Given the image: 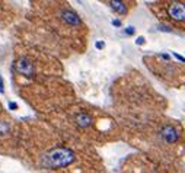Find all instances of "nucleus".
Segmentation results:
<instances>
[{
  "label": "nucleus",
  "instance_id": "nucleus-9",
  "mask_svg": "<svg viewBox=\"0 0 185 173\" xmlns=\"http://www.w3.org/2000/svg\"><path fill=\"white\" fill-rule=\"evenodd\" d=\"M134 32H136L134 26H128V28H125V31H124L125 35H134Z\"/></svg>",
  "mask_w": 185,
  "mask_h": 173
},
{
  "label": "nucleus",
  "instance_id": "nucleus-1",
  "mask_svg": "<svg viewBox=\"0 0 185 173\" xmlns=\"http://www.w3.org/2000/svg\"><path fill=\"white\" fill-rule=\"evenodd\" d=\"M75 160V153L66 147H55L44 156V164L47 167H66Z\"/></svg>",
  "mask_w": 185,
  "mask_h": 173
},
{
  "label": "nucleus",
  "instance_id": "nucleus-6",
  "mask_svg": "<svg viewBox=\"0 0 185 173\" xmlns=\"http://www.w3.org/2000/svg\"><path fill=\"white\" fill-rule=\"evenodd\" d=\"M75 122H76L80 128H87V127L92 125V118H90L89 114L80 112V114H77L76 117H75Z\"/></svg>",
  "mask_w": 185,
  "mask_h": 173
},
{
  "label": "nucleus",
  "instance_id": "nucleus-7",
  "mask_svg": "<svg viewBox=\"0 0 185 173\" xmlns=\"http://www.w3.org/2000/svg\"><path fill=\"white\" fill-rule=\"evenodd\" d=\"M109 6H111L112 10L120 13V15H125L127 13V6L122 3V0H111Z\"/></svg>",
  "mask_w": 185,
  "mask_h": 173
},
{
  "label": "nucleus",
  "instance_id": "nucleus-14",
  "mask_svg": "<svg viewBox=\"0 0 185 173\" xmlns=\"http://www.w3.org/2000/svg\"><path fill=\"white\" fill-rule=\"evenodd\" d=\"M95 47H96V48H98V50H102V48H104V47H105V44L102 42V41H98V42L95 44Z\"/></svg>",
  "mask_w": 185,
  "mask_h": 173
},
{
  "label": "nucleus",
  "instance_id": "nucleus-5",
  "mask_svg": "<svg viewBox=\"0 0 185 173\" xmlns=\"http://www.w3.org/2000/svg\"><path fill=\"white\" fill-rule=\"evenodd\" d=\"M60 16H61V19H63L67 25H70V26H79V25L82 23V19L79 18V15L72 10H63L60 13Z\"/></svg>",
  "mask_w": 185,
  "mask_h": 173
},
{
  "label": "nucleus",
  "instance_id": "nucleus-13",
  "mask_svg": "<svg viewBox=\"0 0 185 173\" xmlns=\"http://www.w3.org/2000/svg\"><path fill=\"white\" fill-rule=\"evenodd\" d=\"M0 93H4V83H3L1 76H0Z\"/></svg>",
  "mask_w": 185,
  "mask_h": 173
},
{
  "label": "nucleus",
  "instance_id": "nucleus-11",
  "mask_svg": "<svg viewBox=\"0 0 185 173\" xmlns=\"http://www.w3.org/2000/svg\"><path fill=\"white\" fill-rule=\"evenodd\" d=\"M174 57L176 58V60H179L181 63H185V57H182V55H179L178 53H174Z\"/></svg>",
  "mask_w": 185,
  "mask_h": 173
},
{
  "label": "nucleus",
  "instance_id": "nucleus-2",
  "mask_svg": "<svg viewBox=\"0 0 185 173\" xmlns=\"http://www.w3.org/2000/svg\"><path fill=\"white\" fill-rule=\"evenodd\" d=\"M16 71L25 77H32L35 74V68L34 64L26 58V57H21L16 61Z\"/></svg>",
  "mask_w": 185,
  "mask_h": 173
},
{
  "label": "nucleus",
  "instance_id": "nucleus-4",
  "mask_svg": "<svg viewBox=\"0 0 185 173\" xmlns=\"http://www.w3.org/2000/svg\"><path fill=\"white\" fill-rule=\"evenodd\" d=\"M160 137L163 138L165 143H168V144H174V143L178 141L179 134H178V131H176L175 127H172V125H166V127H163L162 131H160Z\"/></svg>",
  "mask_w": 185,
  "mask_h": 173
},
{
  "label": "nucleus",
  "instance_id": "nucleus-8",
  "mask_svg": "<svg viewBox=\"0 0 185 173\" xmlns=\"http://www.w3.org/2000/svg\"><path fill=\"white\" fill-rule=\"evenodd\" d=\"M7 132H9V125H7L6 122H1V121H0V135L7 134Z\"/></svg>",
  "mask_w": 185,
  "mask_h": 173
},
{
  "label": "nucleus",
  "instance_id": "nucleus-15",
  "mask_svg": "<svg viewBox=\"0 0 185 173\" xmlns=\"http://www.w3.org/2000/svg\"><path fill=\"white\" fill-rule=\"evenodd\" d=\"M112 25H114V26H117V28H120V26H121V21H118V19H114V21H112Z\"/></svg>",
  "mask_w": 185,
  "mask_h": 173
},
{
  "label": "nucleus",
  "instance_id": "nucleus-12",
  "mask_svg": "<svg viewBox=\"0 0 185 173\" xmlns=\"http://www.w3.org/2000/svg\"><path fill=\"white\" fill-rule=\"evenodd\" d=\"M9 109H10V111H16V109H18V103H15V102H9Z\"/></svg>",
  "mask_w": 185,
  "mask_h": 173
},
{
  "label": "nucleus",
  "instance_id": "nucleus-3",
  "mask_svg": "<svg viewBox=\"0 0 185 173\" xmlns=\"http://www.w3.org/2000/svg\"><path fill=\"white\" fill-rule=\"evenodd\" d=\"M169 16L178 22H184L185 21V4L184 3H172L168 9Z\"/></svg>",
  "mask_w": 185,
  "mask_h": 173
},
{
  "label": "nucleus",
  "instance_id": "nucleus-10",
  "mask_svg": "<svg viewBox=\"0 0 185 173\" xmlns=\"http://www.w3.org/2000/svg\"><path fill=\"white\" fill-rule=\"evenodd\" d=\"M144 42H146L144 36H137V39H136V45H143Z\"/></svg>",
  "mask_w": 185,
  "mask_h": 173
}]
</instances>
